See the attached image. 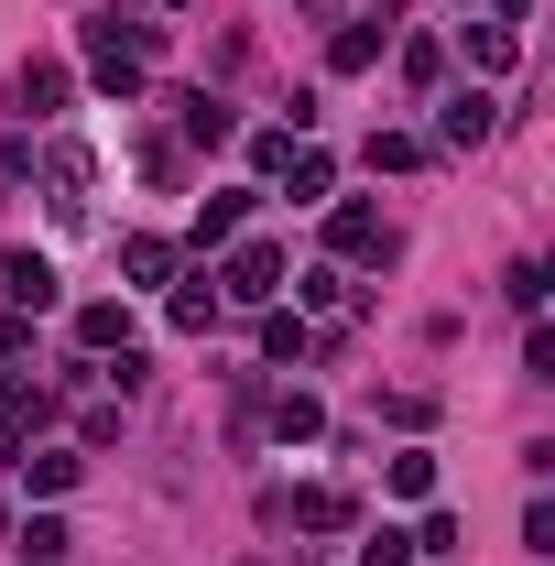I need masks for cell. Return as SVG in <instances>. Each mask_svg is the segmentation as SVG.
I'll return each mask as SVG.
<instances>
[{
  "instance_id": "obj_1",
  "label": "cell",
  "mask_w": 555,
  "mask_h": 566,
  "mask_svg": "<svg viewBox=\"0 0 555 566\" xmlns=\"http://www.w3.org/2000/svg\"><path fill=\"white\" fill-rule=\"evenodd\" d=\"M153 55H164V22H153V11H98V22H87V76H98L109 98H142Z\"/></svg>"
},
{
  "instance_id": "obj_2",
  "label": "cell",
  "mask_w": 555,
  "mask_h": 566,
  "mask_svg": "<svg viewBox=\"0 0 555 566\" xmlns=\"http://www.w3.org/2000/svg\"><path fill=\"white\" fill-rule=\"evenodd\" d=\"M208 283H218V305H273V294H283V251H273V240H240L229 273H208Z\"/></svg>"
},
{
  "instance_id": "obj_3",
  "label": "cell",
  "mask_w": 555,
  "mask_h": 566,
  "mask_svg": "<svg viewBox=\"0 0 555 566\" xmlns=\"http://www.w3.org/2000/svg\"><path fill=\"white\" fill-rule=\"evenodd\" d=\"M490 132H501V98H490V87H458V98L436 109V142H447V153H480Z\"/></svg>"
},
{
  "instance_id": "obj_4",
  "label": "cell",
  "mask_w": 555,
  "mask_h": 566,
  "mask_svg": "<svg viewBox=\"0 0 555 566\" xmlns=\"http://www.w3.org/2000/svg\"><path fill=\"white\" fill-rule=\"evenodd\" d=\"M327 240H338V262H392V251H404L381 208H327Z\"/></svg>"
},
{
  "instance_id": "obj_5",
  "label": "cell",
  "mask_w": 555,
  "mask_h": 566,
  "mask_svg": "<svg viewBox=\"0 0 555 566\" xmlns=\"http://www.w3.org/2000/svg\"><path fill=\"white\" fill-rule=\"evenodd\" d=\"M0 294H11V316H44L55 305V262L44 251H0Z\"/></svg>"
},
{
  "instance_id": "obj_6",
  "label": "cell",
  "mask_w": 555,
  "mask_h": 566,
  "mask_svg": "<svg viewBox=\"0 0 555 566\" xmlns=\"http://www.w3.org/2000/svg\"><path fill=\"white\" fill-rule=\"evenodd\" d=\"M11 98H22V109H33V120H55V109H66V98H76V76L55 66V55H33V66L11 76Z\"/></svg>"
},
{
  "instance_id": "obj_7",
  "label": "cell",
  "mask_w": 555,
  "mask_h": 566,
  "mask_svg": "<svg viewBox=\"0 0 555 566\" xmlns=\"http://www.w3.org/2000/svg\"><path fill=\"white\" fill-rule=\"evenodd\" d=\"M76 349L121 359V349H132V305H76Z\"/></svg>"
},
{
  "instance_id": "obj_8",
  "label": "cell",
  "mask_w": 555,
  "mask_h": 566,
  "mask_svg": "<svg viewBox=\"0 0 555 566\" xmlns=\"http://www.w3.org/2000/svg\"><path fill=\"white\" fill-rule=\"evenodd\" d=\"M175 132H186V142H208V153H218V142L240 132V120H229V98H208V87H186V98H175Z\"/></svg>"
},
{
  "instance_id": "obj_9",
  "label": "cell",
  "mask_w": 555,
  "mask_h": 566,
  "mask_svg": "<svg viewBox=\"0 0 555 566\" xmlns=\"http://www.w3.org/2000/svg\"><path fill=\"white\" fill-rule=\"evenodd\" d=\"M273 512H294L305 534H348V523H359V501H348V491H294V501H273Z\"/></svg>"
},
{
  "instance_id": "obj_10",
  "label": "cell",
  "mask_w": 555,
  "mask_h": 566,
  "mask_svg": "<svg viewBox=\"0 0 555 566\" xmlns=\"http://www.w3.org/2000/svg\"><path fill=\"white\" fill-rule=\"evenodd\" d=\"M283 186H294V208H327V186H338V164H327L316 142H294V153H283Z\"/></svg>"
},
{
  "instance_id": "obj_11",
  "label": "cell",
  "mask_w": 555,
  "mask_h": 566,
  "mask_svg": "<svg viewBox=\"0 0 555 566\" xmlns=\"http://www.w3.org/2000/svg\"><path fill=\"white\" fill-rule=\"evenodd\" d=\"M251 197H262V186H229V197H208V208H197V251H218V240H240V218H251Z\"/></svg>"
},
{
  "instance_id": "obj_12",
  "label": "cell",
  "mask_w": 555,
  "mask_h": 566,
  "mask_svg": "<svg viewBox=\"0 0 555 566\" xmlns=\"http://www.w3.org/2000/svg\"><path fill=\"white\" fill-rule=\"evenodd\" d=\"M469 66H480V76H512V66H523V33H512V22H480V33H469Z\"/></svg>"
},
{
  "instance_id": "obj_13",
  "label": "cell",
  "mask_w": 555,
  "mask_h": 566,
  "mask_svg": "<svg viewBox=\"0 0 555 566\" xmlns=\"http://www.w3.org/2000/svg\"><path fill=\"white\" fill-rule=\"evenodd\" d=\"M11 545H22V566H66V523H55V512H33V523H22V534H11Z\"/></svg>"
},
{
  "instance_id": "obj_14",
  "label": "cell",
  "mask_w": 555,
  "mask_h": 566,
  "mask_svg": "<svg viewBox=\"0 0 555 566\" xmlns=\"http://www.w3.org/2000/svg\"><path fill=\"white\" fill-rule=\"evenodd\" d=\"M327 66H338V76L381 66V22H338V44H327Z\"/></svg>"
},
{
  "instance_id": "obj_15",
  "label": "cell",
  "mask_w": 555,
  "mask_h": 566,
  "mask_svg": "<svg viewBox=\"0 0 555 566\" xmlns=\"http://www.w3.org/2000/svg\"><path fill=\"white\" fill-rule=\"evenodd\" d=\"M121 273L132 283H175V240H121Z\"/></svg>"
},
{
  "instance_id": "obj_16",
  "label": "cell",
  "mask_w": 555,
  "mask_h": 566,
  "mask_svg": "<svg viewBox=\"0 0 555 566\" xmlns=\"http://www.w3.org/2000/svg\"><path fill=\"white\" fill-rule=\"evenodd\" d=\"M22 469H33V491H76V469H87V458H76V447H33Z\"/></svg>"
},
{
  "instance_id": "obj_17",
  "label": "cell",
  "mask_w": 555,
  "mask_h": 566,
  "mask_svg": "<svg viewBox=\"0 0 555 566\" xmlns=\"http://www.w3.org/2000/svg\"><path fill=\"white\" fill-rule=\"evenodd\" d=\"M415 164H425L415 132H370V175H415Z\"/></svg>"
},
{
  "instance_id": "obj_18",
  "label": "cell",
  "mask_w": 555,
  "mask_h": 566,
  "mask_svg": "<svg viewBox=\"0 0 555 566\" xmlns=\"http://www.w3.org/2000/svg\"><path fill=\"white\" fill-rule=\"evenodd\" d=\"M305 349H316L305 316H283V305H273V316H262V359H305Z\"/></svg>"
},
{
  "instance_id": "obj_19",
  "label": "cell",
  "mask_w": 555,
  "mask_h": 566,
  "mask_svg": "<svg viewBox=\"0 0 555 566\" xmlns=\"http://www.w3.org/2000/svg\"><path fill=\"white\" fill-rule=\"evenodd\" d=\"M164 316H175V327H208V316H218V283H208V273L175 283V305H164Z\"/></svg>"
},
{
  "instance_id": "obj_20",
  "label": "cell",
  "mask_w": 555,
  "mask_h": 566,
  "mask_svg": "<svg viewBox=\"0 0 555 566\" xmlns=\"http://www.w3.org/2000/svg\"><path fill=\"white\" fill-rule=\"evenodd\" d=\"M273 424H283V436H327V415H316V392H283V403H273Z\"/></svg>"
},
{
  "instance_id": "obj_21",
  "label": "cell",
  "mask_w": 555,
  "mask_h": 566,
  "mask_svg": "<svg viewBox=\"0 0 555 566\" xmlns=\"http://www.w3.org/2000/svg\"><path fill=\"white\" fill-rule=\"evenodd\" d=\"M404 76H415V87H436V76H447V44H436V33H415V44H404Z\"/></svg>"
},
{
  "instance_id": "obj_22",
  "label": "cell",
  "mask_w": 555,
  "mask_h": 566,
  "mask_svg": "<svg viewBox=\"0 0 555 566\" xmlns=\"http://www.w3.org/2000/svg\"><path fill=\"white\" fill-rule=\"evenodd\" d=\"M404 556H415L404 534H370V545H359V566H404Z\"/></svg>"
},
{
  "instance_id": "obj_23",
  "label": "cell",
  "mask_w": 555,
  "mask_h": 566,
  "mask_svg": "<svg viewBox=\"0 0 555 566\" xmlns=\"http://www.w3.org/2000/svg\"><path fill=\"white\" fill-rule=\"evenodd\" d=\"M490 11H501V22H523V11H534V0H490Z\"/></svg>"
},
{
  "instance_id": "obj_24",
  "label": "cell",
  "mask_w": 555,
  "mask_h": 566,
  "mask_svg": "<svg viewBox=\"0 0 555 566\" xmlns=\"http://www.w3.org/2000/svg\"><path fill=\"white\" fill-rule=\"evenodd\" d=\"M153 11H186V0H153Z\"/></svg>"
}]
</instances>
